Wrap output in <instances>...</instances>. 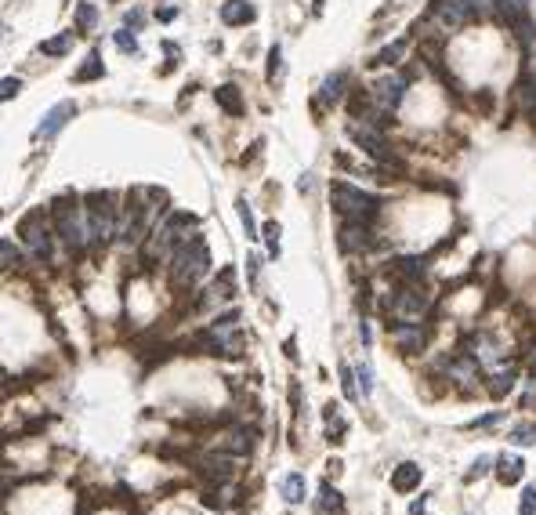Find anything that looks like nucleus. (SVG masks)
Listing matches in <instances>:
<instances>
[{
  "label": "nucleus",
  "instance_id": "nucleus-16",
  "mask_svg": "<svg viewBox=\"0 0 536 515\" xmlns=\"http://www.w3.org/2000/svg\"><path fill=\"white\" fill-rule=\"evenodd\" d=\"M421 479H424V468H421V465H414V461H406V465H399V468L392 472V490L409 494V490H417V487H421Z\"/></svg>",
  "mask_w": 536,
  "mask_h": 515
},
{
  "label": "nucleus",
  "instance_id": "nucleus-5",
  "mask_svg": "<svg viewBox=\"0 0 536 515\" xmlns=\"http://www.w3.org/2000/svg\"><path fill=\"white\" fill-rule=\"evenodd\" d=\"M236 319H239V312L232 309V312H225L222 319H214L207 330H203V345L214 352V356H239V349H243V338L236 334Z\"/></svg>",
  "mask_w": 536,
  "mask_h": 515
},
{
  "label": "nucleus",
  "instance_id": "nucleus-13",
  "mask_svg": "<svg viewBox=\"0 0 536 515\" xmlns=\"http://www.w3.org/2000/svg\"><path fill=\"white\" fill-rule=\"evenodd\" d=\"M366 247H373L370 222H348L341 229V251H366Z\"/></svg>",
  "mask_w": 536,
  "mask_h": 515
},
{
  "label": "nucleus",
  "instance_id": "nucleus-36",
  "mask_svg": "<svg viewBox=\"0 0 536 515\" xmlns=\"http://www.w3.org/2000/svg\"><path fill=\"white\" fill-rule=\"evenodd\" d=\"M518 515H536V482L522 490V504H518Z\"/></svg>",
  "mask_w": 536,
  "mask_h": 515
},
{
  "label": "nucleus",
  "instance_id": "nucleus-40",
  "mask_svg": "<svg viewBox=\"0 0 536 515\" xmlns=\"http://www.w3.org/2000/svg\"><path fill=\"white\" fill-rule=\"evenodd\" d=\"M489 465H493V458H486V453H482V458H479L475 465H471L467 479H479V475H486V472H489Z\"/></svg>",
  "mask_w": 536,
  "mask_h": 515
},
{
  "label": "nucleus",
  "instance_id": "nucleus-32",
  "mask_svg": "<svg viewBox=\"0 0 536 515\" xmlns=\"http://www.w3.org/2000/svg\"><path fill=\"white\" fill-rule=\"evenodd\" d=\"M341 388H344L348 400H359V385H355V374H352L348 363H341Z\"/></svg>",
  "mask_w": 536,
  "mask_h": 515
},
{
  "label": "nucleus",
  "instance_id": "nucleus-38",
  "mask_svg": "<svg viewBox=\"0 0 536 515\" xmlns=\"http://www.w3.org/2000/svg\"><path fill=\"white\" fill-rule=\"evenodd\" d=\"M503 421V410H493V414H486V417H479L471 429H493V425H500Z\"/></svg>",
  "mask_w": 536,
  "mask_h": 515
},
{
  "label": "nucleus",
  "instance_id": "nucleus-9",
  "mask_svg": "<svg viewBox=\"0 0 536 515\" xmlns=\"http://www.w3.org/2000/svg\"><path fill=\"white\" fill-rule=\"evenodd\" d=\"M431 18H435V26L443 29V33H453V29H460L471 18L467 0H435V4H431Z\"/></svg>",
  "mask_w": 536,
  "mask_h": 515
},
{
  "label": "nucleus",
  "instance_id": "nucleus-4",
  "mask_svg": "<svg viewBox=\"0 0 536 515\" xmlns=\"http://www.w3.org/2000/svg\"><path fill=\"white\" fill-rule=\"evenodd\" d=\"M55 232L69 251H84L87 247V232H84V207H76L73 200L55 203Z\"/></svg>",
  "mask_w": 536,
  "mask_h": 515
},
{
  "label": "nucleus",
  "instance_id": "nucleus-1",
  "mask_svg": "<svg viewBox=\"0 0 536 515\" xmlns=\"http://www.w3.org/2000/svg\"><path fill=\"white\" fill-rule=\"evenodd\" d=\"M84 232L87 247H106L120 232V200L113 193H91L84 200Z\"/></svg>",
  "mask_w": 536,
  "mask_h": 515
},
{
  "label": "nucleus",
  "instance_id": "nucleus-6",
  "mask_svg": "<svg viewBox=\"0 0 536 515\" xmlns=\"http://www.w3.org/2000/svg\"><path fill=\"white\" fill-rule=\"evenodd\" d=\"M348 138L363 149L366 157H373L377 164L395 167V171L402 167V164H399V157H395V149L388 145V138H384L381 131H377V128H370V124H352V128H348Z\"/></svg>",
  "mask_w": 536,
  "mask_h": 515
},
{
  "label": "nucleus",
  "instance_id": "nucleus-15",
  "mask_svg": "<svg viewBox=\"0 0 536 515\" xmlns=\"http://www.w3.org/2000/svg\"><path fill=\"white\" fill-rule=\"evenodd\" d=\"M254 18H258V11H254L250 0H225L222 4V22L225 26H250Z\"/></svg>",
  "mask_w": 536,
  "mask_h": 515
},
{
  "label": "nucleus",
  "instance_id": "nucleus-46",
  "mask_svg": "<svg viewBox=\"0 0 536 515\" xmlns=\"http://www.w3.org/2000/svg\"><path fill=\"white\" fill-rule=\"evenodd\" d=\"M532 363H536V345H532Z\"/></svg>",
  "mask_w": 536,
  "mask_h": 515
},
{
  "label": "nucleus",
  "instance_id": "nucleus-39",
  "mask_svg": "<svg viewBox=\"0 0 536 515\" xmlns=\"http://www.w3.org/2000/svg\"><path fill=\"white\" fill-rule=\"evenodd\" d=\"M265 239H268V251H272V254H279V225H275V222H268V225H265Z\"/></svg>",
  "mask_w": 536,
  "mask_h": 515
},
{
  "label": "nucleus",
  "instance_id": "nucleus-12",
  "mask_svg": "<svg viewBox=\"0 0 536 515\" xmlns=\"http://www.w3.org/2000/svg\"><path fill=\"white\" fill-rule=\"evenodd\" d=\"M200 472L210 479V482H232L236 475V458H229V453H207V458H200Z\"/></svg>",
  "mask_w": 536,
  "mask_h": 515
},
{
  "label": "nucleus",
  "instance_id": "nucleus-45",
  "mask_svg": "<svg viewBox=\"0 0 536 515\" xmlns=\"http://www.w3.org/2000/svg\"><path fill=\"white\" fill-rule=\"evenodd\" d=\"M4 33H8V26H0V40H4Z\"/></svg>",
  "mask_w": 536,
  "mask_h": 515
},
{
  "label": "nucleus",
  "instance_id": "nucleus-35",
  "mask_svg": "<svg viewBox=\"0 0 536 515\" xmlns=\"http://www.w3.org/2000/svg\"><path fill=\"white\" fill-rule=\"evenodd\" d=\"M18 91H22V80L18 77H4V80H0V102H11Z\"/></svg>",
  "mask_w": 536,
  "mask_h": 515
},
{
  "label": "nucleus",
  "instance_id": "nucleus-44",
  "mask_svg": "<svg viewBox=\"0 0 536 515\" xmlns=\"http://www.w3.org/2000/svg\"><path fill=\"white\" fill-rule=\"evenodd\" d=\"M359 334H363V345H370V341H373V334H370V323H363V327H359Z\"/></svg>",
  "mask_w": 536,
  "mask_h": 515
},
{
  "label": "nucleus",
  "instance_id": "nucleus-30",
  "mask_svg": "<svg viewBox=\"0 0 536 515\" xmlns=\"http://www.w3.org/2000/svg\"><path fill=\"white\" fill-rule=\"evenodd\" d=\"M344 429H348V425H344V421H341V414H337V407L330 403V407H326V436H330V443H341Z\"/></svg>",
  "mask_w": 536,
  "mask_h": 515
},
{
  "label": "nucleus",
  "instance_id": "nucleus-31",
  "mask_svg": "<svg viewBox=\"0 0 536 515\" xmlns=\"http://www.w3.org/2000/svg\"><path fill=\"white\" fill-rule=\"evenodd\" d=\"M113 44H116L123 55H135V51H138V40H135V33H131L127 26H120L116 33H113Z\"/></svg>",
  "mask_w": 536,
  "mask_h": 515
},
{
  "label": "nucleus",
  "instance_id": "nucleus-37",
  "mask_svg": "<svg viewBox=\"0 0 536 515\" xmlns=\"http://www.w3.org/2000/svg\"><path fill=\"white\" fill-rule=\"evenodd\" d=\"M359 392H363V396H370V392H373V370H370V363H359Z\"/></svg>",
  "mask_w": 536,
  "mask_h": 515
},
{
  "label": "nucleus",
  "instance_id": "nucleus-17",
  "mask_svg": "<svg viewBox=\"0 0 536 515\" xmlns=\"http://www.w3.org/2000/svg\"><path fill=\"white\" fill-rule=\"evenodd\" d=\"M222 450L225 453H236V458H246L254 450V429H232L225 439H222Z\"/></svg>",
  "mask_w": 536,
  "mask_h": 515
},
{
  "label": "nucleus",
  "instance_id": "nucleus-29",
  "mask_svg": "<svg viewBox=\"0 0 536 515\" xmlns=\"http://www.w3.org/2000/svg\"><path fill=\"white\" fill-rule=\"evenodd\" d=\"M40 51H44V55H69V51H73V37H69V33L47 37V40L40 44Z\"/></svg>",
  "mask_w": 536,
  "mask_h": 515
},
{
  "label": "nucleus",
  "instance_id": "nucleus-22",
  "mask_svg": "<svg viewBox=\"0 0 536 515\" xmlns=\"http://www.w3.org/2000/svg\"><path fill=\"white\" fill-rule=\"evenodd\" d=\"M319 511H326V515L344 511V497L330 487V482H323V487H319Z\"/></svg>",
  "mask_w": 536,
  "mask_h": 515
},
{
  "label": "nucleus",
  "instance_id": "nucleus-33",
  "mask_svg": "<svg viewBox=\"0 0 536 515\" xmlns=\"http://www.w3.org/2000/svg\"><path fill=\"white\" fill-rule=\"evenodd\" d=\"M239 218H243V229H246V239H258V225H254V210H250L246 200H239Z\"/></svg>",
  "mask_w": 536,
  "mask_h": 515
},
{
  "label": "nucleus",
  "instance_id": "nucleus-18",
  "mask_svg": "<svg viewBox=\"0 0 536 515\" xmlns=\"http://www.w3.org/2000/svg\"><path fill=\"white\" fill-rule=\"evenodd\" d=\"M214 98H217V106H222L225 113H232V116H243V109H246L236 84H222V87L214 91Z\"/></svg>",
  "mask_w": 536,
  "mask_h": 515
},
{
  "label": "nucleus",
  "instance_id": "nucleus-26",
  "mask_svg": "<svg viewBox=\"0 0 536 515\" xmlns=\"http://www.w3.org/2000/svg\"><path fill=\"white\" fill-rule=\"evenodd\" d=\"M102 73H106V69H102V55H98V51H91V55H87V62L76 69V80H98Z\"/></svg>",
  "mask_w": 536,
  "mask_h": 515
},
{
  "label": "nucleus",
  "instance_id": "nucleus-19",
  "mask_svg": "<svg viewBox=\"0 0 536 515\" xmlns=\"http://www.w3.org/2000/svg\"><path fill=\"white\" fill-rule=\"evenodd\" d=\"M496 475H500V482H503V487H515V482L525 475V461H522V458H515V453H503V458H500V468H496Z\"/></svg>",
  "mask_w": 536,
  "mask_h": 515
},
{
  "label": "nucleus",
  "instance_id": "nucleus-24",
  "mask_svg": "<svg viewBox=\"0 0 536 515\" xmlns=\"http://www.w3.org/2000/svg\"><path fill=\"white\" fill-rule=\"evenodd\" d=\"M207 294H214V298H232V294H236V272H232V268H222V272H217V280H214V287H210Z\"/></svg>",
  "mask_w": 536,
  "mask_h": 515
},
{
  "label": "nucleus",
  "instance_id": "nucleus-42",
  "mask_svg": "<svg viewBox=\"0 0 536 515\" xmlns=\"http://www.w3.org/2000/svg\"><path fill=\"white\" fill-rule=\"evenodd\" d=\"M178 15H181V11H178V8H171V4H167V8H160V11H156V18H160V22H174Z\"/></svg>",
  "mask_w": 536,
  "mask_h": 515
},
{
  "label": "nucleus",
  "instance_id": "nucleus-34",
  "mask_svg": "<svg viewBox=\"0 0 536 515\" xmlns=\"http://www.w3.org/2000/svg\"><path fill=\"white\" fill-rule=\"evenodd\" d=\"M508 439H511L515 446H529V443H536V425H518Z\"/></svg>",
  "mask_w": 536,
  "mask_h": 515
},
{
  "label": "nucleus",
  "instance_id": "nucleus-10",
  "mask_svg": "<svg viewBox=\"0 0 536 515\" xmlns=\"http://www.w3.org/2000/svg\"><path fill=\"white\" fill-rule=\"evenodd\" d=\"M370 95H373L377 106H381V113H395L406 98V77H381L373 84Z\"/></svg>",
  "mask_w": 536,
  "mask_h": 515
},
{
  "label": "nucleus",
  "instance_id": "nucleus-27",
  "mask_svg": "<svg viewBox=\"0 0 536 515\" xmlns=\"http://www.w3.org/2000/svg\"><path fill=\"white\" fill-rule=\"evenodd\" d=\"M94 26H98V8H94V4H80L76 8V29H80V33H91Z\"/></svg>",
  "mask_w": 536,
  "mask_h": 515
},
{
  "label": "nucleus",
  "instance_id": "nucleus-8",
  "mask_svg": "<svg viewBox=\"0 0 536 515\" xmlns=\"http://www.w3.org/2000/svg\"><path fill=\"white\" fill-rule=\"evenodd\" d=\"M196 225H200L196 215H188V210H174V215L160 225V232H156V247H174V244H181L185 236H193Z\"/></svg>",
  "mask_w": 536,
  "mask_h": 515
},
{
  "label": "nucleus",
  "instance_id": "nucleus-23",
  "mask_svg": "<svg viewBox=\"0 0 536 515\" xmlns=\"http://www.w3.org/2000/svg\"><path fill=\"white\" fill-rule=\"evenodd\" d=\"M283 497H287L290 504H301V501H304V475H301V472H290L287 479H283Z\"/></svg>",
  "mask_w": 536,
  "mask_h": 515
},
{
  "label": "nucleus",
  "instance_id": "nucleus-20",
  "mask_svg": "<svg viewBox=\"0 0 536 515\" xmlns=\"http://www.w3.org/2000/svg\"><path fill=\"white\" fill-rule=\"evenodd\" d=\"M344 87H348V77H344V73H330L326 80H323V102L326 106H333V102H341L344 98Z\"/></svg>",
  "mask_w": 536,
  "mask_h": 515
},
{
  "label": "nucleus",
  "instance_id": "nucleus-11",
  "mask_svg": "<svg viewBox=\"0 0 536 515\" xmlns=\"http://www.w3.org/2000/svg\"><path fill=\"white\" fill-rule=\"evenodd\" d=\"M76 116V106L73 102H58L55 109H47V116L37 124V131H33V138H55L62 128L69 124V120Z\"/></svg>",
  "mask_w": 536,
  "mask_h": 515
},
{
  "label": "nucleus",
  "instance_id": "nucleus-2",
  "mask_svg": "<svg viewBox=\"0 0 536 515\" xmlns=\"http://www.w3.org/2000/svg\"><path fill=\"white\" fill-rule=\"evenodd\" d=\"M210 272V251L203 236H185L181 244L171 247V283L174 287H196Z\"/></svg>",
  "mask_w": 536,
  "mask_h": 515
},
{
  "label": "nucleus",
  "instance_id": "nucleus-7",
  "mask_svg": "<svg viewBox=\"0 0 536 515\" xmlns=\"http://www.w3.org/2000/svg\"><path fill=\"white\" fill-rule=\"evenodd\" d=\"M18 236H22V244L29 247V254H33L37 261H51L55 244H51V229L44 225L40 210H33V215H25V218L18 222Z\"/></svg>",
  "mask_w": 536,
  "mask_h": 515
},
{
  "label": "nucleus",
  "instance_id": "nucleus-43",
  "mask_svg": "<svg viewBox=\"0 0 536 515\" xmlns=\"http://www.w3.org/2000/svg\"><path fill=\"white\" fill-rule=\"evenodd\" d=\"M142 22H145L142 11H127V29H135V26H142Z\"/></svg>",
  "mask_w": 536,
  "mask_h": 515
},
{
  "label": "nucleus",
  "instance_id": "nucleus-41",
  "mask_svg": "<svg viewBox=\"0 0 536 515\" xmlns=\"http://www.w3.org/2000/svg\"><path fill=\"white\" fill-rule=\"evenodd\" d=\"M279 62H283V51H279V47H272V51H268V80H275Z\"/></svg>",
  "mask_w": 536,
  "mask_h": 515
},
{
  "label": "nucleus",
  "instance_id": "nucleus-21",
  "mask_svg": "<svg viewBox=\"0 0 536 515\" xmlns=\"http://www.w3.org/2000/svg\"><path fill=\"white\" fill-rule=\"evenodd\" d=\"M515 381H518V370L515 367H500L496 374H493V385H489V392L500 400V396H508V392L515 388Z\"/></svg>",
  "mask_w": 536,
  "mask_h": 515
},
{
  "label": "nucleus",
  "instance_id": "nucleus-25",
  "mask_svg": "<svg viewBox=\"0 0 536 515\" xmlns=\"http://www.w3.org/2000/svg\"><path fill=\"white\" fill-rule=\"evenodd\" d=\"M22 265V247L11 239H0V268H18Z\"/></svg>",
  "mask_w": 536,
  "mask_h": 515
},
{
  "label": "nucleus",
  "instance_id": "nucleus-14",
  "mask_svg": "<svg viewBox=\"0 0 536 515\" xmlns=\"http://www.w3.org/2000/svg\"><path fill=\"white\" fill-rule=\"evenodd\" d=\"M392 338H395V345L402 349V352H409V356H414V352H421L424 349V330H421V323H395L392 327Z\"/></svg>",
  "mask_w": 536,
  "mask_h": 515
},
{
  "label": "nucleus",
  "instance_id": "nucleus-3",
  "mask_svg": "<svg viewBox=\"0 0 536 515\" xmlns=\"http://www.w3.org/2000/svg\"><path fill=\"white\" fill-rule=\"evenodd\" d=\"M330 200L337 207V215H344L348 222H373L377 218V210H381V200L348 186V181H333V189H330Z\"/></svg>",
  "mask_w": 536,
  "mask_h": 515
},
{
  "label": "nucleus",
  "instance_id": "nucleus-28",
  "mask_svg": "<svg viewBox=\"0 0 536 515\" xmlns=\"http://www.w3.org/2000/svg\"><path fill=\"white\" fill-rule=\"evenodd\" d=\"M402 51H406V40H395V44H388L384 51H377L373 66H395L399 58H402Z\"/></svg>",
  "mask_w": 536,
  "mask_h": 515
}]
</instances>
